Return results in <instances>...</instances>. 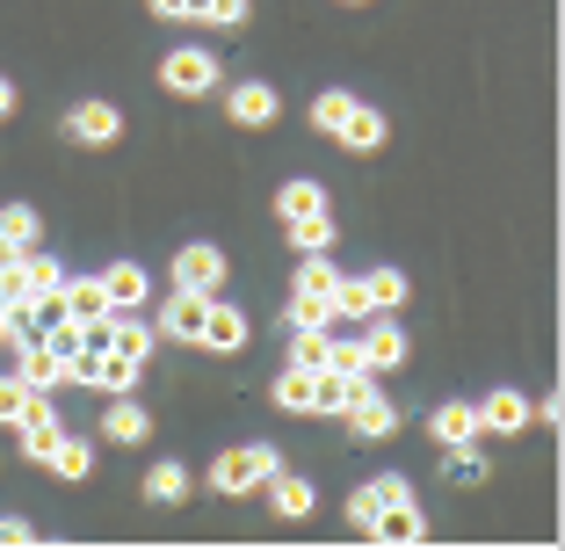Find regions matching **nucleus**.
Instances as JSON below:
<instances>
[{
    "instance_id": "1",
    "label": "nucleus",
    "mask_w": 565,
    "mask_h": 551,
    "mask_svg": "<svg viewBox=\"0 0 565 551\" xmlns=\"http://www.w3.org/2000/svg\"><path fill=\"white\" fill-rule=\"evenodd\" d=\"M312 131L333 138L341 152H384V138H392V124H384V109H370L363 95H349V87H327V95H312Z\"/></svg>"
},
{
    "instance_id": "2",
    "label": "nucleus",
    "mask_w": 565,
    "mask_h": 551,
    "mask_svg": "<svg viewBox=\"0 0 565 551\" xmlns=\"http://www.w3.org/2000/svg\"><path fill=\"white\" fill-rule=\"evenodd\" d=\"M276 465H282L276 443H233V451H217V457H211L203 486H211V494H225V501H254Z\"/></svg>"
},
{
    "instance_id": "3",
    "label": "nucleus",
    "mask_w": 565,
    "mask_h": 551,
    "mask_svg": "<svg viewBox=\"0 0 565 551\" xmlns=\"http://www.w3.org/2000/svg\"><path fill=\"white\" fill-rule=\"evenodd\" d=\"M414 298L406 268H370V276H341L333 284V319H370V312H399Z\"/></svg>"
},
{
    "instance_id": "4",
    "label": "nucleus",
    "mask_w": 565,
    "mask_h": 551,
    "mask_svg": "<svg viewBox=\"0 0 565 551\" xmlns=\"http://www.w3.org/2000/svg\"><path fill=\"white\" fill-rule=\"evenodd\" d=\"M333 421H341V428H349L355 443H392V435H399V406H392V400L377 392V378H363V384H355V392H349V406H341Z\"/></svg>"
},
{
    "instance_id": "5",
    "label": "nucleus",
    "mask_w": 565,
    "mask_h": 551,
    "mask_svg": "<svg viewBox=\"0 0 565 551\" xmlns=\"http://www.w3.org/2000/svg\"><path fill=\"white\" fill-rule=\"evenodd\" d=\"M160 87H167V95H182V102H203V95H217V59H211L203 44L167 51V59H160Z\"/></svg>"
},
{
    "instance_id": "6",
    "label": "nucleus",
    "mask_w": 565,
    "mask_h": 551,
    "mask_svg": "<svg viewBox=\"0 0 565 551\" xmlns=\"http://www.w3.org/2000/svg\"><path fill=\"white\" fill-rule=\"evenodd\" d=\"M58 124H66V138L87 146V152H102V146H117V138H124V109H117V102H73Z\"/></svg>"
},
{
    "instance_id": "7",
    "label": "nucleus",
    "mask_w": 565,
    "mask_h": 551,
    "mask_svg": "<svg viewBox=\"0 0 565 551\" xmlns=\"http://www.w3.org/2000/svg\"><path fill=\"white\" fill-rule=\"evenodd\" d=\"M247 341H254V319L211 290V305H203V335H196V349H211V356H239Z\"/></svg>"
},
{
    "instance_id": "8",
    "label": "nucleus",
    "mask_w": 565,
    "mask_h": 551,
    "mask_svg": "<svg viewBox=\"0 0 565 551\" xmlns=\"http://www.w3.org/2000/svg\"><path fill=\"white\" fill-rule=\"evenodd\" d=\"M225 276H233V262H225L211 240H189V247L174 254V290H203V298H211V290H225Z\"/></svg>"
},
{
    "instance_id": "9",
    "label": "nucleus",
    "mask_w": 565,
    "mask_h": 551,
    "mask_svg": "<svg viewBox=\"0 0 565 551\" xmlns=\"http://www.w3.org/2000/svg\"><path fill=\"white\" fill-rule=\"evenodd\" d=\"M225 117H233L239 131H268V124L282 117V95L268 81H239V87H225Z\"/></svg>"
},
{
    "instance_id": "10",
    "label": "nucleus",
    "mask_w": 565,
    "mask_h": 551,
    "mask_svg": "<svg viewBox=\"0 0 565 551\" xmlns=\"http://www.w3.org/2000/svg\"><path fill=\"white\" fill-rule=\"evenodd\" d=\"M471 414H479V443L486 435H530L536 421H530V400H522V392H508V384H500V392H486V400H471Z\"/></svg>"
},
{
    "instance_id": "11",
    "label": "nucleus",
    "mask_w": 565,
    "mask_h": 551,
    "mask_svg": "<svg viewBox=\"0 0 565 551\" xmlns=\"http://www.w3.org/2000/svg\"><path fill=\"white\" fill-rule=\"evenodd\" d=\"M203 305H211L203 290H174V298H167L160 312H152V319H160L152 335H160V341H174V349H196V335H203Z\"/></svg>"
},
{
    "instance_id": "12",
    "label": "nucleus",
    "mask_w": 565,
    "mask_h": 551,
    "mask_svg": "<svg viewBox=\"0 0 565 551\" xmlns=\"http://www.w3.org/2000/svg\"><path fill=\"white\" fill-rule=\"evenodd\" d=\"M95 341H102V349H117V356H131V363H152V349H160V335H152L146 312H109Z\"/></svg>"
},
{
    "instance_id": "13",
    "label": "nucleus",
    "mask_w": 565,
    "mask_h": 551,
    "mask_svg": "<svg viewBox=\"0 0 565 551\" xmlns=\"http://www.w3.org/2000/svg\"><path fill=\"white\" fill-rule=\"evenodd\" d=\"M102 298H109V312H146V305H152L146 262H109V268H102Z\"/></svg>"
},
{
    "instance_id": "14",
    "label": "nucleus",
    "mask_w": 565,
    "mask_h": 551,
    "mask_svg": "<svg viewBox=\"0 0 565 551\" xmlns=\"http://www.w3.org/2000/svg\"><path fill=\"white\" fill-rule=\"evenodd\" d=\"M363 356H370V370H399L414 356V341H406V327L392 312H370L363 319Z\"/></svg>"
},
{
    "instance_id": "15",
    "label": "nucleus",
    "mask_w": 565,
    "mask_h": 551,
    "mask_svg": "<svg viewBox=\"0 0 565 551\" xmlns=\"http://www.w3.org/2000/svg\"><path fill=\"white\" fill-rule=\"evenodd\" d=\"M58 435H66V421H58V406H51V392H44V400L30 406V421H15V451H22V465H44Z\"/></svg>"
},
{
    "instance_id": "16",
    "label": "nucleus",
    "mask_w": 565,
    "mask_h": 551,
    "mask_svg": "<svg viewBox=\"0 0 565 551\" xmlns=\"http://www.w3.org/2000/svg\"><path fill=\"white\" fill-rule=\"evenodd\" d=\"M102 443H117V451H138V443H146V435H152V414H146V406H138L131 400V392H117V400H109V414H102Z\"/></svg>"
},
{
    "instance_id": "17",
    "label": "nucleus",
    "mask_w": 565,
    "mask_h": 551,
    "mask_svg": "<svg viewBox=\"0 0 565 551\" xmlns=\"http://www.w3.org/2000/svg\"><path fill=\"white\" fill-rule=\"evenodd\" d=\"M262 494H268V508H276V516L282 522H305V516H312V508H319V494H312V479H305V471H268V486H262Z\"/></svg>"
},
{
    "instance_id": "18",
    "label": "nucleus",
    "mask_w": 565,
    "mask_h": 551,
    "mask_svg": "<svg viewBox=\"0 0 565 551\" xmlns=\"http://www.w3.org/2000/svg\"><path fill=\"white\" fill-rule=\"evenodd\" d=\"M276 225L290 240V254H333V240H341L333 211H298V218H276Z\"/></svg>"
},
{
    "instance_id": "19",
    "label": "nucleus",
    "mask_w": 565,
    "mask_h": 551,
    "mask_svg": "<svg viewBox=\"0 0 565 551\" xmlns=\"http://www.w3.org/2000/svg\"><path fill=\"white\" fill-rule=\"evenodd\" d=\"M370 537H377V544H420V537H428V516H420V501L406 494V501L377 508V522H370Z\"/></svg>"
},
{
    "instance_id": "20",
    "label": "nucleus",
    "mask_w": 565,
    "mask_h": 551,
    "mask_svg": "<svg viewBox=\"0 0 565 551\" xmlns=\"http://www.w3.org/2000/svg\"><path fill=\"white\" fill-rule=\"evenodd\" d=\"M58 298H66V319H81L87 335H102V319H109V298H102V276H66V284H58Z\"/></svg>"
},
{
    "instance_id": "21",
    "label": "nucleus",
    "mask_w": 565,
    "mask_h": 551,
    "mask_svg": "<svg viewBox=\"0 0 565 551\" xmlns=\"http://www.w3.org/2000/svg\"><path fill=\"white\" fill-rule=\"evenodd\" d=\"M428 435L435 451H457V443H479V414H471V400H443L428 414Z\"/></svg>"
},
{
    "instance_id": "22",
    "label": "nucleus",
    "mask_w": 565,
    "mask_h": 551,
    "mask_svg": "<svg viewBox=\"0 0 565 551\" xmlns=\"http://www.w3.org/2000/svg\"><path fill=\"white\" fill-rule=\"evenodd\" d=\"M44 465L58 471V479H73V486H81V479H95V443L66 428V435H58V443H51V457H44Z\"/></svg>"
},
{
    "instance_id": "23",
    "label": "nucleus",
    "mask_w": 565,
    "mask_h": 551,
    "mask_svg": "<svg viewBox=\"0 0 565 551\" xmlns=\"http://www.w3.org/2000/svg\"><path fill=\"white\" fill-rule=\"evenodd\" d=\"M146 501L152 508H182L189 501V465L182 457H160V465L146 471Z\"/></svg>"
},
{
    "instance_id": "24",
    "label": "nucleus",
    "mask_w": 565,
    "mask_h": 551,
    "mask_svg": "<svg viewBox=\"0 0 565 551\" xmlns=\"http://www.w3.org/2000/svg\"><path fill=\"white\" fill-rule=\"evenodd\" d=\"M0 247H15V254L44 247V218H36L30 203H0Z\"/></svg>"
},
{
    "instance_id": "25",
    "label": "nucleus",
    "mask_w": 565,
    "mask_h": 551,
    "mask_svg": "<svg viewBox=\"0 0 565 551\" xmlns=\"http://www.w3.org/2000/svg\"><path fill=\"white\" fill-rule=\"evenodd\" d=\"M268 400H276V414H298V421H312V370L282 363V378L268 384Z\"/></svg>"
},
{
    "instance_id": "26",
    "label": "nucleus",
    "mask_w": 565,
    "mask_h": 551,
    "mask_svg": "<svg viewBox=\"0 0 565 551\" xmlns=\"http://www.w3.org/2000/svg\"><path fill=\"white\" fill-rule=\"evenodd\" d=\"M333 284H341V268H333L327 254H298V276H290V290H298V298L333 305Z\"/></svg>"
},
{
    "instance_id": "27",
    "label": "nucleus",
    "mask_w": 565,
    "mask_h": 551,
    "mask_svg": "<svg viewBox=\"0 0 565 551\" xmlns=\"http://www.w3.org/2000/svg\"><path fill=\"white\" fill-rule=\"evenodd\" d=\"M298 211H327V189H319L312 174H290V182L276 189V218H298Z\"/></svg>"
},
{
    "instance_id": "28",
    "label": "nucleus",
    "mask_w": 565,
    "mask_h": 551,
    "mask_svg": "<svg viewBox=\"0 0 565 551\" xmlns=\"http://www.w3.org/2000/svg\"><path fill=\"white\" fill-rule=\"evenodd\" d=\"M327 335H333V327H290V349H282V363L319 370V363H327Z\"/></svg>"
},
{
    "instance_id": "29",
    "label": "nucleus",
    "mask_w": 565,
    "mask_h": 551,
    "mask_svg": "<svg viewBox=\"0 0 565 551\" xmlns=\"http://www.w3.org/2000/svg\"><path fill=\"white\" fill-rule=\"evenodd\" d=\"M44 400V392H30V384L15 378V370H8V378H0V428H15V421H30V406Z\"/></svg>"
},
{
    "instance_id": "30",
    "label": "nucleus",
    "mask_w": 565,
    "mask_h": 551,
    "mask_svg": "<svg viewBox=\"0 0 565 551\" xmlns=\"http://www.w3.org/2000/svg\"><path fill=\"white\" fill-rule=\"evenodd\" d=\"M319 370H341V378H377V370H370V356H363V341H333L327 335V363Z\"/></svg>"
},
{
    "instance_id": "31",
    "label": "nucleus",
    "mask_w": 565,
    "mask_h": 551,
    "mask_svg": "<svg viewBox=\"0 0 565 551\" xmlns=\"http://www.w3.org/2000/svg\"><path fill=\"white\" fill-rule=\"evenodd\" d=\"M247 8H254V0H196V22H211V30H239Z\"/></svg>"
},
{
    "instance_id": "32",
    "label": "nucleus",
    "mask_w": 565,
    "mask_h": 551,
    "mask_svg": "<svg viewBox=\"0 0 565 551\" xmlns=\"http://www.w3.org/2000/svg\"><path fill=\"white\" fill-rule=\"evenodd\" d=\"M282 327H333V305L298 298V290H290V305H282Z\"/></svg>"
},
{
    "instance_id": "33",
    "label": "nucleus",
    "mask_w": 565,
    "mask_h": 551,
    "mask_svg": "<svg viewBox=\"0 0 565 551\" xmlns=\"http://www.w3.org/2000/svg\"><path fill=\"white\" fill-rule=\"evenodd\" d=\"M377 508H384L377 479H370V486H355V494H349V530H363V537H370V522H377Z\"/></svg>"
},
{
    "instance_id": "34",
    "label": "nucleus",
    "mask_w": 565,
    "mask_h": 551,
    "mask_svg": "<svg viewBox=\"0 0 565 551\" xmlns=\"http://www.w3.org/2000/svg\"><path fill=\"white\" fill-rule=\"evenodd\" d=\"M449 479H465V486H486V457L471 451V443H457V451H449Z\"/></svg>"
},
{
    "instance_id": "35",
    "label": "nucleus",
    "mask_w": 565,
    "mask_h": 551,
    "mask_svg": "<svg viewBox=\"0 0 565 551\" xmlns=\"http://www.w3.org/2000/svg\"><path fill=\"white\" fill-rule=\"evenodd\" d=\"M160 22H196V0H146Z\"/></svg>"
},
{
    "instance_id": "36",
    "label": "nucleus",
    "mask_w": 565,
    "mask_h": 551,
    "mask_svg": "<svg viewBox=\"0 0 565 551\" xmlns=\"http://www.w3.org/2000/svg\"><path fill=\"white\" fill-rule=\"evenodd\" d=\"M0 544H30V522H22V516H0Z\"/></svg>"
},
{
    "instance_id": "37",
    "label": "nucleus",
    "mask_w": 565,
    "mask_h": 551,
    "mask_svg": "<svg viewBox=\"0 0 565 551\" xmlns=\"http://www.w3.org/2000/svg\"><path fill=\"white\" fill-rule=\"evenodd\" d=\"M15 102H22V87H15V81H8V73H0V124L15 117Z\"/></svg>"
},
{
    "instance_id": "38",
    "label": "nucleus",
    "mask_w": 565,
    "mask_h": 551,
    "mask_svg": "<svg viewBox=\"0 0 565 551\" xmlns=\"http://www.w3.org/2000/svg\"><path fill=\"white\" fill-rule=\"evenodd\" d=\"M0 262H15V247H0Z\"/></svg>"
},
{
    "instance_id": "39",
    "label": "nucleus",
    "mask_w": 565,
    "mask_h": 551,
    "mask_svg": "<svg viewBox=\"0 0 565 551\" xmlns=\"http://www.w3.org/2000/svg\"><path fill=\"white\" fill-rule=\"evenodd\" d=\"M349 8H363V0H349Z\"/></svg>"
}]
</instances>
